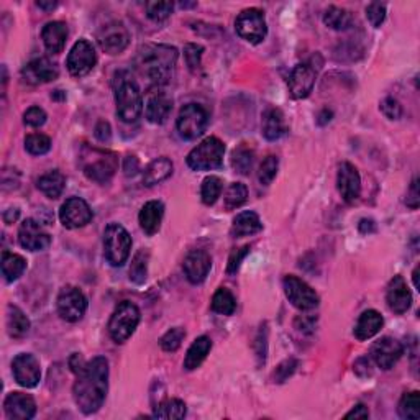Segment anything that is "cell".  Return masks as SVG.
<instances>
[{
    "mask_svg": "<svg viewBox=\"0 0 420 420\" xmlns=\"http://www.w3.org/2000/svg\"><path fill=\"white\" fill-rule=\"evenodd\" d=\"M324 24L329 26L331 30L341 31V30H348L353 25V15L348 12L345 9L335 7L331 5L324 14Z\"/></svg>",
    "mask_w": 420,
    "mask_h": 420,
    "instance_id": "obj_35",
    "label": "cell"
},
{
    "mask_svg": "<svg viewBox=\"0 0 420 420\" xmlns=\"http://www.w3.org/2000/svg\"><path fill=\"white\" fill-rule=\"evenodd\" d=\"M96 63V49H94V46L87 40H79L71 48L66 66H68L71 76L84 77L91 73Z\"/></svg>",
    "mask_w": 420,
    "mask_h": 420,
    "instance_id": "obj_12",
    "label": "cell"
},
{
    "mask_svg": "<svg viewBox=\"0 0 420 420\" xmlns=\"http://www.w3.org/2000/svg\"><path fill=\"white\" fill-rule=\"evenodd\" d=\"M379 109L384 117L389 120H399L402 117V105L399 104V101H396V99L392 97H386L384 101L381 102Z\"/></svg>",
    "mask_w": 420,
    "mask_h": 420,
    "instance_id": "obj_49",
    "label": "cell"
},
{
    "mask_svg": "<svg viewBox=\"0 0 420 420\" xmlns=\"http://www.w3.org/2000/svg\"><path fill=\"white\" fill-rule=\"evenodd\" d=\"M20 245L29 251H43L51 245V235L33 219H26L19 229Z\"/></svg>",
    "mask_w": 420,
    "mask_h": 420,
    "instance_id": "obj_16",
    "label": "cell"
},
{
    "mask_svg": "<svg viewBox=\"0 0 420 420\" xmlns=\"http://www.w3.org/2000/svg\"><path fill=\"white\" fill-rule=\"evenodd\" d=\"M66 187V176L58 169L49 171L38 179V189L48 199H58Z\"/></svg>",
    "mask_w": 420,
    "mask_h": 420,
    "instance_id": "obj_32",
    "label": "cell"
},
{
    "mask_svg": "<svg viewBox=\"0 0 420 420\" xmlns=\"http://www.w3.org/2000/svg\"><path fill=\"white\" fill-rule=\"evenodd\" d=\"M140 319V309L134 302H120L109 320V334L115 344H125L135 334Z\"/></svg>",
    "mask_w": 420,
    "mask_h": 420,
    "instance_id": "obj_5",
    "label": "cell"
},
{
    "mask_svg": "<svg viewBox=\"0 0 420 420\" xmlns=\"http://www.w3.org/2000/svg\"><path fill=\"white\" fill-rule=\"evenodd\" d=\"M43 43L49 53L58 54L64 49L66 40H68V26L63 21H49L43 26L41 31Z\"/></svg>",
    "mask_w": 420,
    "mask_h": 420,
    "instance_id": "obj_26",
    "label": "cell"
},
{
    "mask_svg": "<svg viewBox=\"0 0 420 420\" xmlns=\"http://www.w3.org/2000/svg\"><path fill=\"white\" fill-rule=\"evenodd\" d=\"M94 135L99 141H110V138H112V129H110V124L105 120H99L96 129H94Z\"/></svg>",
    "mask_w": 420,
    "mask_h": 420,
    "instance_id": "obj_53",
    "label": "cell"
},
{
    "mask_svg": "<svg viewBox=\"0 0 420 420\" xmlns=\"http://www.w3.org/2000/svg\"><path fill=\"white\" fill-rule=\"evenodd\" d=\"M131 236L120 224H110L104 231V255L105 259L119 268L124 266L130 256Z\"/></svg>",
    "mask_w": 420,
    "mask_h": 420,
    "instance_id": "obj_7",
    "label": "cell"
},
{
    "mask_svg": "<svg viewBox=\"0 0 420 420\" xmlns=\"http://www.w3.org/2000/svg\"><path fill=\"white\" fill-rule=\"evenodd\" d=\"M174 9L173 2H148L146 4V15L153 21H163L171 16Z\"/></svg>",
    "mask_w": 420,
    "mask_h": 420,
    "instance_id": "obj_46",
    "label": "cell"
},
{
    "mask_svg": "<svg viewBox=\"0 0 420 420\" xmlns=\"http://www.w3.org/2000/svg\"><path fill=\"white\" fill-rule=\"evenodd\" d=\"M186 404L181 399H166L161 404L154 407L153 417L156 419H184L186 417Z\"/></svg>",
    "mask_w": 420,
    "mask_h": 420,
    "instance_id": "obj_36",
    "label": "cell"
},
{
    "mask_svg": "<svg viewBox=\"0 0 420 420\" xmlns=\"http://www.w3.org/2000/svg\"><path fill=\"white\" fill-rule=\"evenodd\" d=\"M56 306L61 319H64L66 322L74 324L84 317L87 311V299L79 287L66 286L59 291Z\"/></svg>",
    "mask_w": 420,
    "mask_h": 420,
    "instance_id": "obj_10",
    "label": "cell"
},
{
    "mask_svg": "<svg viewBox=\"0 0 420 420\" xmlns=\"http://www.w3.org/2000/svg\"><path fill=\"white\" fill-rule=\"evenodd\" d=\"M4 411L12 420H29L35 417L36 402L31 396L24 394V392H10L5 397Z\"/></svg>",
    "mask_w": 420,
    "mask_h": 420,
    "instance_id": "obj_21",
    "label": "cell"
},
{
    "mask_svg": "<svg viewBox=\"0 0 420 420\" xmlns=\"http://www.w3.org/2000/svg\"><path fill=\"white\" fill-rule=\"evenodd\" d=\"M209 125V114L207 110L199 104H187L181 109L178 115V131L186 140H197L199 136L204 135Z\"/></svg>",
    "mask_w": 420,
    "mask_h": 420,
    "instance_id": "obj_8",
    "label": "cell"
},
{
    "mask_svg": "<svg viewBox=\"0 0 420 420\" xmlns=\"http://www.w3.org/2000/svg\"><path fill=\"white\" fill-rule=\"evenodd\" d=\"M202 53L204 48L201 45H194V43H189L184 48V58L186 63L189 66V69L192 73H197L201 69V59H202Z\"/></svg>",
    "mask_w": 420,
    "mask_h": 420,
    "instance_id": "obj_47",
    "label": "cell"
},
{
    "mask_svg": "<svg viewBox=\"0 0 420 420\" xmlns=\"http://www.w3.org/2000/svg\"><path fill=\"white\" fill-rule=\"evenodd\" d=\"M25 150L35 156H41L51 150V140L43 134H31L25 138Z\"/></svg>",
    "mask_w": 420,
    "mask_h": 420,
    "instance_id": "obj_43",
    "label": "cell"
},
{
    "mask_svg": "<svg viewBox=\"0 0 420 420\" xmlns=\"http://www.w3.org/2000/svg\"><path fill=\"white\" fill-rule=\"evenodd\" d=\"M366 16L374 29H379L386 20V5L379 2H373L366 7Z\"/></svg>",
    "mask_w": 420,
    "mask_h": 420,
    "instance_id": "obj_48",
    "label": "cell"
},
{
    "mask_svg": "<svg viewBox=\"0 0 420 420\" xmlns=\"http://www.w3.org/2000/svg\"><path fill=\"white\" fill-rule=\"evenodd\" d=\"M20 215V210L19 209H9L4 212V222L7 225H12L14 222H16V219H19Z\"/></svg>",
    "mask_w": 420,
    "mask_h": 420,
    "instance_id": "obj_59",
    "label": "cell"
},
{
    "mask_svg": "<svg viewBox=\"0 0 420 420\" xmlns=\"http://www.w3.org/2000/svg\"><path fill=\"white\" fill-rule=\"evenodd\" d=\"M296 368H297V360H294V358H289V360L281 363L279 366L276 368V373H274L276 383H284V381L296 371Z\"/></svg>",
    "mask_w": 420,
    "mask_h": 420,
    "instance_id": "obj_51",
    "label": "cell"
},
{
    "mask_svg": "<svg viewBox=\"0 0 420 420\" xmlns=\"http://www.w3.org/2000/svg\"><path fill=\"white\" fill-rule=\"evenodd\" d=\"M21 76H24V79L29 82V84L40 86L58 79L59 71L56 66L49 63L46 58H36L25 66L24 71H21Z\"/></svg>",
    "mask_w": 420,
    "mask_h": 420,
    "instance_id": "obj_23",
    "label": "cell"
},
{
    "mask_svg": "<svg viewBox=\"0 0 420 420\" xmlns=\"http://www.w3.org/2000/svg\"><path fill=\"white\" fill-rule=\"evenodd\" d=\"M178 49L169 45H145L138 49L135 68L153 86L168 84L173 77Z\"/></svg>",
    "mask_w": 420,
    "mask_h": 420,
    "instance_id": "obj_2",
    "label": "cell"
},
{
    "mask_svg": "<svg viewBox=\"0 0 420 420\" xmlns=\"http://www.w3.org/2000/svg\"><path fill=\"white\" fill-rule=\"evenodd\" d=\"M171 110H173V99L164 92H154L148 97L145 115L148 121L154 125H161L169 119Z\"/></svg>",
    "mask_w": 420,
    "mask_h": 420,
    "instance_id": "obj_24",
    "label": "cell"
},
{
    "mask_svg": "<svg viewBox=\"0 0 420 420\" xmlns=\"http://www.w3.org/2000/svg\"><path fill=\"white\" fill-rule=\"evenodd\" d=\"M114 96L117 104V117L125 124H134L143 112V97L138 82L134 79L130 71L120 69L115 71L114 81Z\"/></svg>",
    "mask_w": 420,
    "mask_h": 420,
    "instance_id": "obj_3",
    "label": "cell"
},
{
    "mask_svg": "<svg viewBox=\"0 0 420 420\" xmlns=\"http://www.w3.org/2000/svg\"><path fill=\"white\" fill-rule=\"evenodd\" d=\"M263 230V224L259 220L258 214L246 210L235 217L234 225H231V236L235 239H241V236H250L255 235L258 231Z\"/></svg>",
    "mask_w": 420,
    "mask_h": 420,
    "instance_id": "obj_30",
    "label": "cell"
},
{
    "mask_svg": "<svg viewBox=\"0 0 420 420\" xmlns=\"http://www.w3.org/2000/svg\"><path fill=\"white\" fill-rule=\"evenodd\" d=\"M173 161L169 158L161 156L153 159V161L146 166L145 171H143V184L146 187L156 186L159 182H163L173 174Z\"/></svg>",
    "mask_w": 420,
    "mask_h": 420,
    "instance_id": "obj_28",
    "label": "cell"
},
{
    "mask_svg": "<svg viewBox=\"0 0 420 420\" xmlns=\"http://www.w3.org/2000/svg\"><path fill=\"white\" fill-rule=\"evenodd\" d=\"M399 416L406 420L420 419V392L412 391L402 396L399 402Z\"/></svg>",
    "mask_w": 420,
    "mask_h": 420,
    "instance_id": "obj_39",
    "label": "cell"
},
{
    "mask_svg": "<svg viewBox=\"0 0 420 420\" xmlns=\"http://www.w3.org/2000/svg\"><path fill=\"white\" fill-rule=\"evenodd\" d=\"M210 268H212V258L207 251L204 250H194L186 256L182 269L187 281L191 284H201L206 281Z\"/></svg>",
    "mask_w": 420,
    "mask_h": 420,
    "instance_id": "obj_19",
    "label": "cell"
},
{
    "mask_svg": "<svg viewBox=\"0 0 420 420\" xmlns=\"http://www.w3.org/2000/svg\"><path fill=\"white\" fill-rule=\"evenodd\" d=\"M46 119H48V115H46V112L41 107H30L24 114L25 125L33 126V129H38V126L45 125Z\"/></svg>",
    "mask_w": 420,
    "mask_h": 420,
    "instance_id": "obj_50",
    "label": "cell"
},
{
    "mask_svg": "<svg viewBox=\"0 0 420 420\" xmlns=\"http://www.w3.org/2000/svg\"><path fill=\"white\" fill-rule=\"evenodd\" d=\"M140 169V161L136 156H126L124 159V173L125 176H135Z\"/></svg>",
    "mask_w": 420,
    "mask_h": 420,
    "instance_id": "obj_55",
    "label": "cell"
},
{
    "mask_svg": "<svg viewBox=\"0 0 420 420\" xmlns=\"http://www.w3.org/2000/svg\"><path fill=\"white\" fill-rule=\"evenodd\" d=\"M358 229H360V231L361 234H374L376 231V224H374V220H371V219H363L361 222H360V225H358Z\"/></svg>",
    "mask_w": 420,
    "mask_h": 420,
    "instance_id": "obj_58",
    "label": "cell"
},
{
    "mask_svg": "<svg viewBox=\"0 0 420 420\" xmlns=\"http://www.w3.org/2000/svg\"><path fill=\"white\" fill-rule=\"evenodd\" d=\"M263 136L269 141H276L287 134V121L279 109H269L263 115Z\"/></svg>",
    "mask_w": 420,
    "mask_h": 420,
    "instance_id": "obj_27",
    "label": "cell"
},
{
    "mask_svg": "<svg viewBox=\"0 0 420 420\" xmlns=\"http://www.w3.org/2000/svg\"><path fill=\"white\" fill-rule=\"evenodd\" d=\"M386 301L394 314H406L412 306V294L402 276H394L388 286Z\"/></svg>",
    "mask_w": 420,
    "mask_h": 420,
    "instance_id": "obj_22",
    "label": "cell"
},
{
    "mask_svg": "<svg viewBox=\"0 0 420 420\" xmlns=\"http://www.w3.org/2000/svg\"><path fill=\"white\" fill-rule=\"evenodd\" d=\"M336 187L341 199L345 202L353 204L360 197L361 192V179L358 169L351 163H341L339 166V174H336Z\"/></svg>",
    "mask_w": 420,
    "mask_h": 420,
    "instance_id": "obj_18",
    "label": "cell"
},
{
    "mask_svg": "<svg viewBox=\"0 0 420 420\" xmlns=\"http://www.w3.org/2000/svg\"><path fill=\"white\" fill-rule=\"evenodd\" d=\"M283 287L286 292L287 301L299 311H312L319 306V296L306 281H302L297 276H286L283 281Z\"/></svg>",
    "mask_w": 420,
    "mask_h": 420,
    "instance_id": "obj_11",
    "label": "cell"
},
{
    "mask_svg": "<svg viewBox=\"0 0 420 420\" xmlns=\"http://www.w3.org/2000/svg\"><path fill=\"white\" fill-rule=\"evenodd\" d=\"M148 258H150V253L141 250L136 253L134 261H131L130 281H134L135 284H143L148 278Z\"/></svg>",
    "mask_w": 420,
    "mask_h": 420,
    "instance_id": "obj_42",
    "label": "cell"
},
{
    "mask_svg": "<svg viewBox=\"0 0 420 420\" xmlns=\"http://www.w3.org/2000/svg\"><path fill=\"white\" fill-rule=\"evenodd\" d=\"M246 199H248L246 186L241 184V182H234V184L229 186V189H226L225 192V197H224L225 209L226 210L239 209L246 202Z\"/></svg>",
    "mask_w": 420,
    "mask_h": 420,
    "instance_id": "obj_41",
    "label": "cell"
},
{
    "mask_svg": "<svg viewBox=\"0 0 420 420\" xmlns=\"http://www.w3.org/2000/svg\"><path fill=\"white\" fill-rule=\"evenodd\" d=\"M12 371L16 383L26 389L35 388L41 379L40 361L31 353H20V355H16L12 363Z\"/></svg>",
    "mask_w": 420,
    "mask_h": 420,
    "instance_id": "obj_15",
    "label": "cell"
},
{
    "mask_svg": "<svg viewBox=\"0 0 420 420\" xmlns=\"http://www.w3.org/2000/svg\"><path fill=\"white\" fill-rule=\"evenodd\" d=\"M26 269V259L15 253L4 251L2 255V274L7 283H14L25 273Z\"/></svg>",
    "mask_w": 420,
    "mask_h": 420,
    "instance_id": "obj_34",
    "label": "cell"
},
{
    "mask_svg": "<svg viewBox=\"0 0 420 420\" xmlns=\"http://www.w3.org/2000/svg\"><path fill=\"white\" fill-rule=\"evenodd\" d=\"M383 324H384V319L378 311H373V309L371 311H364L356 322L355 336L361 341L373 339V336L383 329Z\"/></svg>",
    "mask_w": 420,
    "mask_h": 420,
    "instance_id": "obj_29",
    "label": "cell"
},
{
    "mask_svg": "<svg viewBox=\"0 0 420 420\" xmlns=\"http://www.w3.org/2000/svg\"><path fill=\"white\" fill-rule=\"evenodd\" d=\"M222 189H224V182L219 176H207V178L204 179L202 187H201L202 202L206 204V206H214V204L219 201L220 194H222Z\"/></svg>",
    "mask_w": 420,
    "mask_h": 420,
    "instance_id": "obj_38",
    "label": "cell"
},
{
    "mask_svg": "<svg viewBox=\"0 0 420 420\" xmlns=\"http://www.w3.org/2000/svg\"><path fill=\"white\" fill-rule=\"evenodd\" d=\"M36 5L43 10H53V9H56L58 4L56 2H43V0H38Z\"/></svg>",
    "mask_w": 420,
    "mask_h": 420,
    "instance_id": "obj_60",
    "label": "cell"
},
{
    "mask_svg": "<svg viewBox=\"0 0 420 420\" xmlns=\"http://www.w3.org/2000/svg\"><path fill=\"white\" fill-rule=\"evenodd\" d=\"M402 355H404V346L401 345V341L391 339V336H383L381 340L374 341L371 348V358L374 363L386 371L394 366Z\"/></svg>",
    "mask_w": 420,
    "mask_h": 420,
    "instance_id": "obj_17",
    "label": "cell"
},
{
    "mask_svg": "<svg viewBox=\"0 0 420 420\" xmlns=\"http://www.w3.org/2000/svg\"><path fill=\"white\" fill-rule=\"evenodd\" d=\"M345 417L346 419H368L369 417V411L364 404H358V406L353 407Z\"/></svg>",
    "mask_w": 420,
    "mask_h": 420,
    "instance_id": "obj_56",
    "label": "cell"
},
{
    "mask_svg": "<svg viewBox=\"0 0 420 420\" xmlns=\"http://www.w3.org/2000/svg\"><path fill=\"white\" fill-rule=\"evenodd\" d=\"M419 201H420V192H419V181L414 179L411 184V189L407 192V199L406 204L411 209H417L419 207Z\"/></svg>",
    "mask_w": 420,
    "mask_h": 420,
    "instance_id": "obj_54",
    "label": "cell"
},
{
    "mask_svg": "<svg viewBox=\"0 0 420 420\" xmlns=\"http://www.w3.org/2000/svg\"><path fill=\"white\" fill-rule=\"evenodd\" d=\"M59 220L66 229H81L92 220V210L84 199L71 197L61 206Z\"/></svg>",
    "mask_w": 420,
    "mask_h": 420,
    "instance_id": "obj_14",
    "label": "cell"
},
{
    "mask_svg": "<svg viewBox=\"0 0 420 420\" xmlns=\"http://www.w3.org/2000/svg\"><path fill=\"white\" fill-rule=\"evenodd\" d=\"M253 161H255V153L250 148L246 146H240L236 148L231 154V166L239 174H250V171L253 168Z\"/></svg>",
    "mask_w": 420,
    "mask_h": 420,
    "instance_id": "obj_40",
    "label": "cell"
},
{
    "mask_svg": "<svg viewBox=\"0 0 420 420\" xmlns=\"http://www.w3.org/2000/svg\"><path fill=\"white\" fill-rule=\"evenodd\" d=\"M109 391V361L96 356L76 374L73 396L77 407L86 416L96 414L102 407Z\"/></svg>",
    "mask_w": 420,
    "mask_h": 420,
    "instance_id": "obj_1",
    "label": "cell"
},
{
    "mask_svg": "<svg viewBox=\"0 0 420 420\" xmlns=\"http://www.w3.org/2000/svg\"><path fill=\"white\" fill-rule=\"evenodd\" d=\"M278 169H279L278 156L269 154V156H266V159L261 163V166H259V171H258L259 182H261L263 186H269L271 182L274 181L276 174H278Z\"/></svg>",
    "mask_w": 420,
    "mask_h": 420,
    "instance_id": "obj_44",
    "label": "cell"
},
{
    "mask_svg": "<svg viewBox=\"0 0 420 420\" xmlns=\"http://www.w3.org/2000/svg\"><path fill=\"white\" fill-rule=\"evenodd\" d=\"M248 253H250V246H243V248H240V250L231 251V255L229 258V266H226V273L235 274L240 268L243 258H245Z\"/></svg>",
    "mask_w": 420,
    "mask_h": 420,
    "instance_id": "obj_52",
    "label": "cell"
},
{
    "mask_svg": "<svg viewBox=\"0 0 420 420\" xmlns=\"http://www.w3.org/2000/svg\"><path fill=\"white\" fill-rule=\"evenodd\" d=\"M212 350V340L209 336L202 335L194 340V344L189 346L184 358V369L187 371H194L206 360L207 355Z\"/></svg>",
    "mask_w": 420,
    "mask_h": 420,
    "instance_id": "obj_31",
    "label": "cell"
},
{
    "mask_svg": "<svg viewBox=\"0 0 420 420\" xmlns=\"http://www.w3.org/2000/svg\"><path fill=\"white\" fill-rule=\"evenodd\" d=\"M225 145L217 136H209L187 154V166L194 171H212L222 168Z\"/></svg>",
    "mask_w": 420,
    "mask_h": 420,
    "instance_id": "obj_6",
    "label": "cell"
},
{
    "mask_svg": "<svg viewBox=\"0 0 420 420\" xmlns=\"http://www.w3.org/2000/svg\"><path fill=\"white\" fill-rule=\"evenodd\" d=\"M412 278H414V286H416L417 289H419V287H420V286H419V268H416V271H414Z\"/></svg>",
    "mask_w": 420,
    "mask_h": 420,
    "instance_id": "obj_61",
    "label": "cell"
},
{
    "mask_svg": "<svg viewBox=\"0 0 420 420\" xmlns=\"http://www.w3.org/2000/svg\"><path fill=\"white\" fill-rule=\"evenodd\" d=\"M7 331L12 339H24L30 331V320L16 306L7 309Z\"/></svg>",
    "mask_w": 420,
    "mask_h": 420,
    "instance_id": "obj_33",
    "label": "cell"
},
{
    "mask_svg": "<svg viewBox=\"0 0 420 420\" xmlns=\"http://www.w3.org/2000/svg\"><path fill=\"white\" fill-rule=\"evenodd\" d=\"M99 45L107 54H120L130 43V33L126 26L119 20L109 21L104 25L97 35Z\"/></svg>",
    "mask_w": 420,
    "mask_h": 420,
    "instance_id": "obj_13",
    "label": "cell"
},
{
    "mask_svg": "<svg viewBox=\"0 0 420 420\" xmlns=\"http://www.w3.org/2000/svg\"><path fill=\"white\" fill-rule=\"evenodd\" d=\"M212 311L220 315H234L236 311V301L226 287H220L212 297Z\"/></svg>",
    "mask_w": 420,
    "mask_h": 420,
    "instance_id": "obj_37",
    "label": "cell"
},
{
    "mask_svg": "<svg viewBox=\"0 0 420 420\" xmlns=\"http://www.w3.org/2000/svg\"><path fill=\"white\" fill-rule=\"evenodd\" d=\"M317 79V73L309 64H297L289 76L287 86L294 99H306L312 92Z\"/></svg>",
    "mask_w": 420,
    "mask_h": 420,
    "instance_id": "obj_20",
    "label": "cell"
},
{
    "mask_svg": "<svg viewBox=\"0 0 420 420\" xmlns=\"http://www.w3.org/2000/svg\"><path fill=\"white\" fill-rule=\"evenodd\" d=\"M235 30L239 36L251 45L261 43L268 35V26L264 14L259 9H246L236 16Z\"/></svg>",
    "mask_w": 420,
    "mask_h": 420,
    "instance_id": "obj_9",
    "label": "cell"
},
{
    "mask_svg": "<svg viewBox=\"0 0 420 420\" xmlns=\"http://www.w3.org/2000/svg\"><path fill=\"white\" fill-rule=\"evenodd\" d=\"M119 168V156L114 151L87 148V153L82 154V171L86 178L97 184H107L114 178Z\"/></svg>",
    "mask_w": 420,
    "mask_h": 420,
    "instance_id": "obj_4",
    "label": "cell"
},
{
    "mask_svg": "<svg viewBox=\"0 0 420 420\" xmlns=\"http://www.w3.org/2000/svg\"><path fill=\"white\" fill-rule=\"evenodd\" d=\"M86 363L87 361H84V358H82L79 353H74L73 356L69 358V368H71V371H73L74 374H77L81 371L82 368L86 366Z\"/></svg>",
    "mask_w": 420,
    "mask_h": 420,
    "instance_id": "obj_57",
    "label": "cell"
},
{
    "mask_svg": "<svg viewBox=\"0 0 420 420\" xmlns=\"http://www.w3.org/2000/svg\"><path fill=\"white\" fill-rule=\"evenodd\" d=\"M184 339H186V330L181 327H174L166 331V334L161 336L159 345H161V348L166 353H173L178 350Z\"/></svg>",
    "mask_w": 420,
    "mask_h": 420,
    "instance_id": "obj_45",
    "label": "cell"
},
{
    "mask_svg": "<svg viewBox=\"0 0 420 420\" xmlns=\"http://www.w3.org/2000/svg\"><path fill=\"white\" fill-rule=\"evenodd\" d=\"M164 217V206L163 202L159 201H150L146 202L143 209L140 210V215H138V222H140L141 230L145 231L146 235H154L158 234L159 229H161V222Z\"/></svg>",
    "mask_w": 420,
    "mask_h": 420,
    "instance_id": "obj_25",
    "label": "cell"
}]
</instances>
